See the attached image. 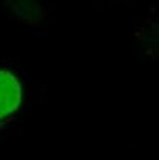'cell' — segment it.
I'll use <instances>...</instances> for the list:
<instances>
[{"label":"cell","mask_w":159,"mask_h":160,"mask_svg":"<svg viewBox=\"0 0 159 160\" xmlns=\"http://www.w3.org/2000/svg\"><path fill=\"white\" fill-rule=\"evenodd\" d=\"M21 101L22 88L16 76L0 70V121L16 112Z\"/></svg>","instance_id":"cell-1"}]
</instances>
